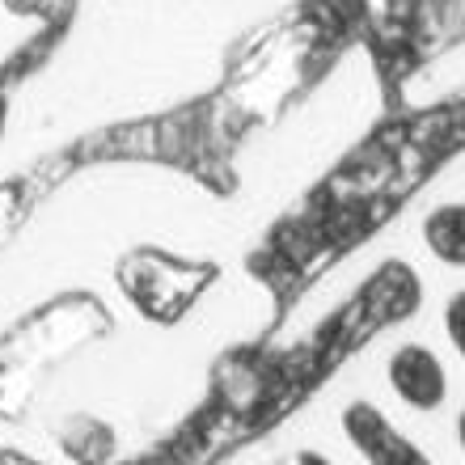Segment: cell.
<instances>
[{"label":"cell","instance_id":"cell-1","mask_svg":"<svg viewBox=\"0 0 465 465\" xmlns=\"http://www.w3.org/2000/svg\"><path fill=\"white\" fill-rule=\"evenodd\" d=\"M114 280H119V292L148 322L173 326L212 292V283L221 280V267L208 258L161 250V245H135L114 262Z\"/></svg>","mask_w":465,"mask_h":465},{"label":"cell","instance_id":"cell-2","mask_svg":"<svg viewBox=\"0 0 465 465\" xmlns=\"http://www.w3.org/2000/svg\"><path fill=\"white\" fill-rule=\"evenodd\" d=\"M381 377H385V390L393 393V402L419 419L440 415L449 406V393H453L444 355L431 343H423V339H406V343L390 347Z\"/></svg>","mask_w":465,"mask_h":465},{"label":"cell","instance_id":"cell-3","mask_svg":"<svg viewBox=\"0 0 465 465\" xmlns=\"http://www.w3.org/2000/svg\"><path fill=\"white\" fill-rule=\"evenodd\" d=\"M339 428H343V440L351 444L355 457L364 465H436L377 402H368V398H355V402L343 406Z\"/></svg>","mask_w":465,"mask_h":465},{"label":"cell","instance_id":"cell-4","mask_svg":"<svg viewBox=\"0 0 465 465\" xmlns=\"http://www.w3.org/2000/svg\"><path fill=\"white\" fill-rule=\"evenodd\" d=\"M51 440L73 465H114V457H119V431L102 415H89V411L64 415L51 428Z\"/></svg>","mask_w":465,"mask_h":465},{"label":"cell","instance_id":"cell-5","mask_svg":"<svg viewBox=\"0 0 465 465\" xmlns=\"http://www.w3.org/2000/svg\"><path fill=\"white\" fill-rule=\"evenodd\" d=\"M419 242L440 267L461 271L465 267V208L461 199H444V203H431L423 216H419Z\"/></svg>","mask_w":465,"mask_h":465},{"label":"cell","instance_id":"cell-6","mask_svg":"<svg viewBox=\"0 0 465 465\" xmlns=\"http://www.w3.org/2000/svg\"><path fill=\"white\" fill-rule=\"evenodd\" d=\"M440 326H444V343H449V351L461 360L465 355V288L449 292V301H444V309H440Z\"/></svg>","mask_w":465,"mask_h":465},{"label":"cell","instance_id":"cell-7","mask_svg":"<svg viewBox=\"0 0 465 465\" xmlns=\"http://www.w3.org/2000/svg\"><path fill=\"white\" fill-rule=\"evenodd\" d=\"M280 465H331L322 453H309V449H301V453H292V457H283Z\"/></svg>","mask_w":465,"mask_h":465}]
</instances>
